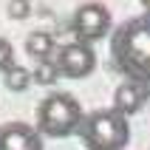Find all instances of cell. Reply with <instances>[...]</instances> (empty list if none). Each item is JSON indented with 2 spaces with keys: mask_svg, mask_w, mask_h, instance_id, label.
<instances>
[{
  "mask_svg": "<svg viewBox=\"0 0 150 150\" xmlns=\"http://www.w3.org/2000/svg\"><path fill=\"white\" fill-rule=\"evenodd\" d=\"M11 65H14V45L6 37H0V74H6Z\"/></svg>",
  "mask_w": 150,
  "mask_h": 150,
  "instance_id": "obj_11",
  "label": "cell"
},
{
  "mask_svg": "<svg viewBox=\"0 0 150 150\" xmlns=\"http://www.w3.org/2000/svg\"><path fill=\"white\" fill-rule=\"evenodd\" d=\"M108 31H110L108 6H102V3H82L74 11V34L79 42L91 45L93 40H102Z\"/></svg>",
  "mask_w": 150,
  "mask_h": 150,
  "instance_id": "obj_5",
  "label": "cell"
},
{
  "mask_svg": "<svg viewBox=\"0 0 150 150\" xmlns=\"http://www.w3.org/2000/svg\"><path fill=\"white\" fill-rule=\"evenodd\" d=\"M0 150H42V136L34 125L3 122L0 125Z\"/></svg>",
  "mask_w": 150,
  "mask_h": 150,
  "instance_id": "obj_6",
  "label": "cell"
},
{
  "mask_svg": "<svg viewBox=\"0 0 150 150\" xmlns=\"http://www.w3.org/2000/svg\"><path fill=\"white\" fill-rule=\"evenodd\" d=\"M76 136L85 150H125L130 142V122L113 108H99L85 113Z\"/></svg>",
  "mask_w": 150,
  "mask_h": 150,
  "instance_id": "obj_2",
  "label": "cell"
},
{
  "mask_svg": "<svg viewBox=\"0 0 150 150\" xmlns=\"http://www.w3.org/2000/svg\"><path fill=\"white\" fill-rule=\"evenodd\" d=\"M28 0H8V6H6V14L11 17V20H25L28 17Z\"/></svg>",
  "mask_w": 150,
  "mask_h": 150,
  "instance_id": "obj_12",
  "label": "cell"
},
{
  "mask_svg": "<svg viewBox=\"0 0 150 150\" xmlns=\"http://www.w3.org/2000/svg\"><path fill=\"white\" fill-rule=\"evenodd\" d=\"M54 65H57L59 76H65V79H85L96 68V54L88 42H79V40L65 42V45L57 48Z\"/></svg>",
  "mask_w": 150,
  "mask_h": 150,
  "instance_id": "obj_4",
  "label": "cell"
},
{
  "mask_svg": "<svg viewBox=\"0 0 150 150\" xmlns=\"http://www.w3.org/2000/svg\"><path fill=\"white\" fill-rule=\"evenodd\" d=\"M25 54L34 62H45V59L57 57V40L48 31H31L25 37Z\"/></svg>",
  "mask_w": 150,
  "mask_h": 150,
  "instance_id": "obj_8",
  "label": "cell"
},
{
  "mask_svg": "<svg viewBox=\"0 0 150 150\" xmlns=\"http://www.w3.org/2000/svg\"><path fill=\"white\" fill-rule=\"evenodd\" d=\"M31 79H34L37 85H54V82L59 79V71H57V65H54V59L37 62L34 71H31Z\"/></svg>",
  "mask_w": 150,
  "mask_h": 150,
  "instance_id": "obj_10",
  "label": "cell"
},
{
  "mask_svg": "<svg viewBox=\"0 0 150 150\" xmlns=\"http://www.w3.org/2000/svg\"><path fill=\"white\" fill-rule=\"evenodd\" d=\"M82 105L74 93L65 91H54L48 93L45 99L37 105V130L40 136H48V139H65V136H74L82 125Z\"/></svg>",
  "mask_w": 150,
  "mask_h": 150,
  "instance_id": "obj_3",
  "label": "cell"
},
{
  "mask_svg": "<svg viewBox=\"0 0 150 150\" xmlns=\"http://www.w3.org/2000/svg\"><path fill=\"white\" fill-rule=\"evenodd\" d=\"M3 85H6V88H8L11 93H23L25 88L31 85V71L14 62V65H11V68L6 71V74H3Z\"/></svg>",
  "mask_w": 150,
  "mask_h": 150,
  "instance_id": "obj_9",
  "label": "cell"
},
{
  "mask_svg": "<svg viewBox=\"0 0 150 150\" xmlns=\"http://www.w3.org/2000/svg\"><path fill=\"white\" fill-rule=\"evenodd\" d=\"M150 91L139 82H122L113 91V110H119L122 116H133L142 110V105L147 102Z\"/></svg>",
  "mask_w": 150,
  "mask_h": 150,
  "instance_id": "obj_7",
  "label": "cell"
},
{
  "mask_svg": "<svg viewBox=\"0 0 150 150\" xmlns=\"http://www.w3.org/2000/svg\"><path fill=\"white\" fill-rule=\"evenodd\" d=\"M147 91H150V88H147Z\"/></svg>",
  "mask_w": 150,
  "mask_h": 150,
  "instance_id": "obj_14",
  "label": "cell"
},
{
  "mask_svg": "<svg viewBox=\"0 0 150 150\" xmlns=\"http://www.w3.org/2000/svg\"><path fill=\"white\" fill-rule=\"evenodd\" d=\"M110 59L127 82H139L150 88V14L130 17L113 31Z\"/></svg>",
  "mask_w": 150,
  "mask_h": 150,
  "instance_id": "obj_1",
  "label": "cell"
},
{
  "mask_svg": "<svg viewBox=\"0 0 150 150\" xmlns=\"http://www.w3.org/2000/svg\"><path fill=\"white\" fill-rule=\"evenodd\" d=\"M139 3H142V8H144V11L150 14V0H139Z\"/></svg>",
  "mask_w": 150,
  "mask_h": 150,
  "instance_id": "obj_13",
  "label": "cell"
}]
</instances>
